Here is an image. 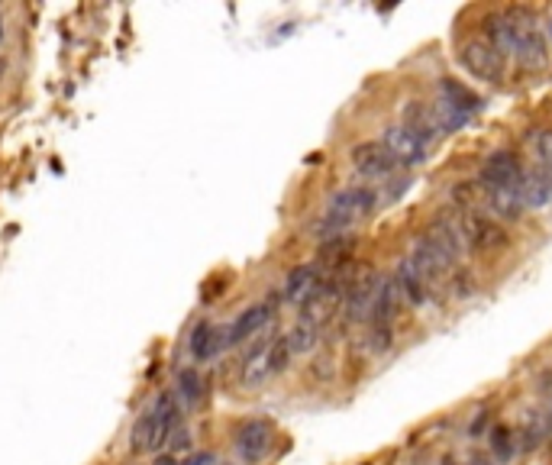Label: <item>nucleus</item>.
I'll return each mask as SVG.
<instances>
[{
	"instance_id": "nucleus-1",
	"label": "nucleus",
	"mask_w": 552,
	"mask_h": 465,
	"mask_svg": "<svg viewBox=\"0 0 552 465\" xmlns=\"http://www.w3.org/2000/svg\"><path fill=\"white\" fill-rule=\"evenodd\" d=\"M378 204V194L375 188L368 185H353V188H343L329 197L327 204V214H323V232L327 236H339L346 232L349 226H355L359 220H365Z\"/></svg>"
},
{
	"instance_id": "nucleus-2",
	"label": "nucleus",
	"mask_w": 552,
	"mask_h": 465,
	"mask_svg": "<svg viewBox=\"0 0 552 465\" xmlns=\"http://www.w3.org/2000/svg\"><path fill=\"white\" fill-rule=\"evenodd\" d=\"M507 20H511V56H517V62L530 72H539L546 65V36L539 20L530 10L513 7L507 10Z\"/></svg>"
},
{
	"instance_id": "nucleus-3",
	"label": "nucleus",
	"mask_w": 552,
	"mask_h": 465,
	"mask_svg": "<svg viewBox=\"0 0 552 465\" xmlns=\"http://www.w3.org/2000/svg\"><path fill=\"white\" fill-rule=\"evenodd\" d=\"M291 362V349H288V339L285 337H265L262 343H256V349L246 355L242 362V388H258L265 385L268 378L281 375V372L288 369Z\"/></svg>"
},
{
	"instance_id": "nucleus-4",
	"label": "nucleus",
	"mask_w": 552,
	"mask_h": 465,
	"mask_svg": "<svg viewBox=\"0 0 552 465\" xmlns=\"http://www.w3.org/2000/svg\"><path fill=\"white\" fill-rule=\"evenodd\" d=\"M459 226H462V240L465 249H478V252H495V249L507 246V232L504 226L497 224L491 214L478 210L475 204L459 214Z\"/></svg>"
},
{
	"instance_id": "nucleus-5",
	"label": "nucleus",
	"mask_w": 552,
	"mask_h": 465,
	"mask_svg": "<svg viewBox=\"0 0 552 465\" xmlns=\"http://www.w3.org/2000/svg\"><path fill=\"white\" fill-rule=\"evenodd\" d=\"M378 285H381V278H378V272L375 268H368V265H362L359 272L349 278V285H343V311L349 320H365L368 313H372Z\"/></svg>"
},
{
	"instance_id": "nucleus-6",
	"label": "nucleus",
	"mask_w": 552,
	"mask_h": 465,
	"mask_svg": "<svg viewBox=\"0 0 552 465\" xmlns=\"http://www.w3.org/2000/svg\"><path fill=\"white\" fill-rule=\"evenodd\" d=\"M527 175V169L521 165V159L511 153H495L485 159L478 175V188L481 191H517Z\"/></svg>"
},
{
	"instance_id": "nucleus-7",
	"label": "nucleus",
	"mask_w": 552,
	"mask_h": 465,
	"mask_svg": "<svg viewBox=\"0 0 552 465\" xmlns=\"http://www.w3.org/2000/svg\"><path fill=\"white\" fill-rule=\"evenodd\" d=\"M459 62L465 65V72L475 75V78H481V81H491V84L504 81V72H507L504 56L495 52V48H491L485 39H469L465 42L462 52H459Z\"/></svg>"
},
{
	"instance_id": "nucleus-8",
	"label": "nucleus",
	"mask_w": 552,
	"mask_h": 465,
	"mask_svg": "<svg viewBox=\"0 0 552 465\" xmlns=\"http://www.w3.org/2000/svg\"><path fill=\"white\" fill-rule=\"evenodd\" d=\"M272 440H275V430L268 420H242L240 426H236V434H232V446H236V456L242 459V462L256 465L262 462L265 456H268V450H272Z\"/></svg>"
},
{
	"instance_id": "nucleus-9",
	"label": "nucleus",
	"mask_w": 552,
	"mask_h": 465,
	"mask_svg": "<svg viewBox=\"0 0 552 465\" xmlns=\"http://www.w3.org/2000/svg\"><path fill=\"white\" fill-rule=\"evenodd\" d=\"M381 145L391 153V159L398 162V169H416V165H424V162L430 159V149H426L404 123H394V127L384 129Z\"/></svg>"
},
{
	"instance_id": "nucleus-10",
	"label": "nucleus",
	"mask_w": 552,
	"mask_h": 465,
	"mask_svg": "<svg viewBox=\"0 0 552 465\" xmlns=\"http://www.w3.org/2000/svg\"><path fill=\"white\" fill-rule=\"evenodd\" d=\"M353 169L368 181H384L398 171V162L391 159V153L381 143H362L353 149Z\"/></svg>"
},
{
	"instance_id": "nucleus-11",
	"label": "nucleus",
	"mask_w": 552,
	"mask_h": 465,
	"mask_svg": "<svg viewBox=\"0 0 552 465\" xmlns=\"http://www.w3.org/2000/svg\"><path fill=\"white\" fill-rule=\"evenodd\" d=\"M272 320V304H252L230 323L226 329V346H236V343H246L249 337H258L265 327Z\"/></svg>"
},
{
	"instance_id": "nucleus-12",
	"label": "nucleus",
	"mask_w": 552,
	"mask_h": 465,
	"mask_svg": "<svg viewBox=\"0 0 552 465\" xmlns=\"http://www.w3.org/2000/svg\"><path fill=\"white\" fill-rule=\"evenodd\" d=\"M320 281L323 278L317 265H297V268H291L288 278H285V301L301 307L313 291L320 288Z\"/></svg>"
},
{
	"instance_id": "nucleus-13",
	"label": "nucleus",
	"mask_w": 552,
	"mask_h": 465,
	"mask_svg": "<svg viewBox=\"0 0 552 465\" xmlns=\"http://www.w3.org/2000/svg\"><path fill=\"white\" fill-rule=\"evenodd\" d=\"M404 127H407L410 133L426 145V149L442 136L440 127H436V117H433V107L420 104V101L407 104V110H404Z\"/></svg>"
},
{
	"instance_id": "nucleus-14",
	"label": "nucleus",
	"mask_w": 552,
	"mask_h": 465,
	"mask_svg": "<svg viewBox=\"0 0 552 465\" xmlns=\"http://www.w3.org/2000/svg\"><path fill=\"white\" fill-rule=\"evenodd\" d=\"M191 355L197 362H207V359H214L216 353H220V349H223L226 346V337L223 333H220V329L214 327V323H197V327H194V333H191Z\"/></svg>"
},
{
	"instance_id": "nucleus-15",
	"label": "nucleus",
	"mask_w": 552,
	"mask_h": 465,
	"mask_svg": "<svg viewBox=\"0 0 552 465\" xmlns=\"http://www.w3.org/2000/svg\"><path fill=\"white\" fill-rule=\"evenodd\" d=\"M517 194H521L523 210H539V207H546V204H549L552 188H549V181H546L543 171L537 169V171H527V175H523Z\"/></svg>"
},
{
	"instance_id": "nucleus-16",
	"label": "nucleus",
	"mask_w": 552,
	"mask_h": 465,
	"mask_svg": "<svg viewBox=\"0 0 552 465\" xmlns=\"http://www.w3.org/2000/svg\"><path fill=\"white\" fill-rule=\"evenodd\" d=\"M481 30H485V42H488L495 52H501L504 58L511 56V20H507V10L504 13H488L485 16Z\"/></svg>"
},
{
	"instance_id": "nucleus-17",
	"label": "nucleus",
	"mask_w": 552,
	"mask_h": 465,
	"mask_svg": "<svg viewBox=\"0 0 552 465\" xmlns=\"http://www.w3.org/2000/svg\"><path fill=\"white\" fill-rule=\"evenodd\" d=\"M398 288H400V294L407 297L410 304H424L426 297H430V288H426V281L420 278V272L414 268V262H410V256L400 262V268H398Z\"/></svg>"
},
{
	"instance_id": "nucleus-18",
	"label": "nucleus",
	"mask_w": 552,
	"mask_h": 465,
	"mask_svg": "<svg viewBox=\"0 0 552 465\" xmlns=\"http://www.w3.org/2000/svg\"><path fill=\"white\" fill-rule=\"evenodd\" d=\"M440 101H446L449 107H456V110L465 113V117H472V113L481 107L478 97L465 88V84H459V81H452V78H442L440 81Z\"/></svg>"
},
{
	"instance_id": "nucleus-19",
	"label": "nucleus",
	"mask_w": 552,
	"mask_h": 465,
	"mask_svg": "<svg viewBox=\"0 0 552 465\" xmlns=\"http://www.w3.org/2000/svg\"><path fill=\"white\" fill-rule=\"evenodd\" d=\"M285 339H288V349H291V355H307L317 346V339H320V329L317 327H311V323H294V327L285 333Z\"/></svg>"
},
{
	"instance_id": "nucleus-20",
	"label": "nucleus",
	"mask_w": 552,
	"mask_h": 465,
	"mask_svg": "<svg viewBox=\"0 0 552 465\" xmlns=\"http://www.w3.org/2000/svg\"><path fill=\"white\" fill-rule=\"evenodd\" d=\"M178 398H181L188 408H197L200 398H204V378L197 369H181L178 372Z\"/></svg>"
},
{
	"instance_id": "nucleus-21",
	"label": "nucleus",
	"mask_w": 552,
	"mask_h": 465,
	"mask_svg": "<svg viewBox=\"0 0 552 465\" xmlns=\"http://www.w3.org/2000/svg\"><path fill=\"white\" fill-rule=\"evenodd\" d=\"M533 149L539 155V171H543L552 188V129H539L537 139H533Z\"/></svg>"
},
{
	"instance_id": "nucleus-22",
	"label": "nucleus",
	"mask_w": 552,
	"mask_h": 465,
	"mask_svg": "<svg viewBox=\"0 0 552 465\" xmlns=\"http://www.w3.org/2000/svg\"><path fill=\"white\" fill-rule=\"evenodd\" d=\"M153 465H178V462H175V459H171V456H159Z\"/></svg>"
},
{
	"instance_id": "nucleus-23",
	"label": "nucleus",
	"mask_w": 552,
	"mask_h": 465,
	"mask_svg": "<svg viewBox=\"0 0 552 465\" xmlns=\"http://www.w3.org/2000/svg\"><path fill=\"white\" fill-rule=\"evenodd\" d=\"M4 39H7V23H4V16H0V46H4Z\"/></svg>"
},
{
	"instance_id": "nucleus-24",
	"label": "nucleus",
	"mask_w": 552,
	"mask_h": 465,
	"mask_svg": "<svg viewBox=\"0 0 552 465\" xmlns=\"http://www.w3.org/2000/svg\"><path fill=\"white\" fill-rule=\"evenodd\" d=\"M469 465H491V462H488V459H472Z\"/></svg>"
},
{
	"instance_id": "nucleus-25",
	"label": "nucleus",
	"mask_w": 552,
	"mask_h": 465,
	"mask_svg": "<svg viewBox=\"0 0 552 465\" xmlns=\"http://www.w3.org/2000/svg\"><path fill=\"white\" fill-rule=\"evenodd\" d=\"M442 465H459V462H452V459H446V462H442Z\"/></svg>"
},
{
	"instance_id": "nucleus-26",
	"label": "nucleus",
	"mask_w": 552,
	"mask_h": 465,
	"mask_svg": "<svg viewBox=\"0 0 552 465\" xmlns=\"http://www.w3.org/2000/svg\"><path fill=\"white\" fill-rule=\"evenodd\" d=\"M549 36H552V16H549Z\"/></svg>"
},
{
	"instance_id": "nucleus-27",
	"label": "nucleus",
	"mask_w": 552,
	"mask_h": 465,
	"mask_svg": "<svg viewBox=\"0 0 552 465\" xmlns=\"http://www.w3.org/2000/svg\"><path fill=\"white\" fill-rule=\"evenodd\" d=\"M0 75H4V62H0Z\"/></svg>"
}]
</instances>
